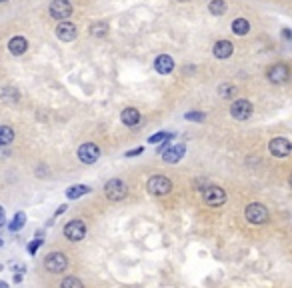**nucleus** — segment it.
I'll use <instances>...</instances> for the list:
<instances>
[{"mask_svg":"<svg viewBox=\"0 0 292 288\" xmlns=\"http://www.w3.org/2000/svg\"><path fill=\"white\" fill-rule=\"evenodd\" d=\"M56 36L62 40V42H72L76 38V26L68 20H62L58 26H56Z\"/></svg>","mask_w":292,"mask_h":288,"instance_id":"ddd939ff","label":"nucleus"},{"mask_svg":"<svg viewBox=\"0 0 292 288\" xmlns=\"http://www.w3.org/2000/svg\"><path fill=\"white\" fill-rule=\"evenodd\" d=\"M44 266H46L48 272L60 274V272H64V270H66L68 258H66V254H62V252H50V254L46 256V260H44Z\"/></svg>","mask_w":292,"mask_h":288,"instance_id":"39448f33","label":"nucleus"},{"mask_svg":"<svg viewBox=\"0 0 292 288\" xmlns=\"http://www.w3.org/2000/svg\"><path fill=\"white\" fill-rule=\"evenodd\" d=\"M172 138H174V134H170V132H158V134H152L148 142L154 144V142H164V140H172Z\"/></svg>","mask_w":292,"mask_h":288,"instance_id":"a878e982","label":"nucleus"},{"mask_svg":"<svg viewBox=\"0 0 292 288\" xmlns=\"http://www.w3.org/2000/svg\"><path fill=\"white\" fill-rule=\"evenodd\" d=\"M26 48H28V42H26V38H22V36H14V38H10V42H8V50H10V54H14V56L24 54Z\"/></svg>","mask_w":292,"mask_h":288,"instance_id":"dca6fc26","label":"nucleus"},{"mask_svg":"<svg viewBox=\"0 0 292 288\" xmlns=\"http://www.w3.org/2000/svg\"><path fill=\"white\" fill-rule=\"evenodd\" d=\"M12 140H14V132H12V128H10V126H2V128H0V144H2V146H8Z\"/></svg>","mask_w":292,"mask_h":288,"instance_id":"412c9836","label":"nucleus"},{"mask_svg":"<svg viewBox=\"0 0 292 288\" xmlns=\"http://www.w3.org/2000/svg\"><path fill=\"white\" fill-rule=\"evenodd\" d=\"M24 222H26V214L24 212H18L14 218H12V222H10V230L12 232H16V230H20L22 226H24Z\"/></svg>","mask_w":292,"mask_h":288,"instance_id":"b1692460","label":"nucleus"},{"mask_svg":"<svg viewBox=\"0 0 292 288\" xmlns=\"http://www.w3.org/2000/svg\"><path fill=\"white\" fill-rule=\"evenodd\" d=\"M212 52H214L216 58L224 60V58H228V56L234 52V46H232L230 40H218V42L214 44V48H212Z\"/></svg>","mask_w":292,"mask_h":288,"instance_id":"2eb2a0df","label":"nucleus"},{"mask_svg":"<svg viewBox=\"0 0 292 288\" xmlns=\"http://www.w3.org/2000/svg\"><path fill=\"white\" fill-rule=\"evenodd\" d=\"M154 68H156L158 74H170V72L174 70V60H172V56L160 54V56L154 60Z\"/></svg>","mask_w":292,"mask_h":288,"instance_id":"4468645a","label":"nucleus"},{"mask_svg":"<svg viewBox=\"0 0 292 288\" xmlns=\"http://www.w3.org/2000/svg\"><path fill=\"white\" fill-rule=\"evenodd\" d=\"M186 120H196V122H202L204 120V114L198 112V110H190L186 112Z\"/></svg>","mask_w":292,"mask_h":288,"instance_id":"bb28decb","label":"nucleus"},{"mask_svg":"<svg viewBox=\"0 0 292 288\" xmlns=\"http://www.w3.org/2000/svg\"><path fill=\"white\" fill-rule=\"evenodd\" d=\"M104 194H106V198L112 200V202L122 200V198L128 194V186H126V182L120 180V178H112V180H108V182L104 184Z\"/></svg>","mask_w":292,"mask_h":288,"instance_id":"f03ea898","label":"nucleus"},{"mask_svg":"<svg viewBox=\"0 0 292 288\" xmlns=\"http://www.w3.org/2000/svg\"><path fill=\"white\" fill-rule=\"evenodd\" d=\"M66 208H68L66 204H62V206H58V210H56V216H60L62 212H66Z\"/></svg>","mask_w":292,"mask_h":288,"instance_id":"c756f323","label":"nucleus"},{"mask_svg":"<svg viewBox=\"0 0 292 288\" xmlns=\"http://www.w3.org/2000/svg\"><path fill=\"white\" fill-rule=\"evenodd\" d=\"M268 150H270V154H272V156L282 158V156H288V154H290L292 142L286 140V138H280V136H278V138H272L270 144H268Z\"/></svg>","mask_w":292,"mask_h":288,"instance_id":"f8f14e48","label":"nucleus"},{"mask_svg":"<svg viewBox=\"0 0 292 288\" xmlns=\"http://www.w3.org/2000/svg\"><path fill=\"white\" fill-rule=\"evenodd\" d=\"M252 112H254L252 104L248 102V100H244V98L234 100L232 106H230V114H232L234 120H246V118L252 116Z\"/></svg>","mask_w":292,"mask_h":288,"instance_id":"0eeeda50","label":"nucleus"},{"mask_svg":"<svg viewBox=\"0 0 292 288\" xmlns=\"http://www.w3.org/2000/svg\"><path fill=\"white\" fill-rule=\"evenodd\" d=\"M218 94L222 98H234V96H238V88L232 86V84H222V86L218 88Z\"/></svg>","mask_w":292,"mask_h":288,"instance_id":"4be33fe9","label":"nucleus"},{"mask_svg":"<svg viewBox=\"0 0 292 288\" xmlns=\"http://www.w3.org/2000/svg\"><path fill=\"white\" fill-rule=\"evenodd\" d=\"M106 32H108V24L106 22H96V24H92L90 26V34L92 36H106Z\"/></svg>","mask_w":292,"mask_h":288,"instance_id":"5701e85b","label":"nucleus"},{"mask_svg":"<svg viewBox=\"0 0 292 288\" xmlns=\"http://www.w3.org/2000/svg\"><path fill=\"white\" fill-rule=\"evenodd\" d=\"M0 288H8V284L6 282H0Z\"/></svg>","mask_w":292,"mask_h":288,"instance_id":"2f4dec72","label":"nucleus"},{"mask_svg":"<svg viewBox=\"0 0 292 288\" xmlns=\"http://www.w3.org/2000/svg\"><path fill=\"white\" fill-rule=\"evenodd\" d=\"M288 182H290V188H292V174H290V180H288Z\"/></svg>","mask_w":292,"mask_h":288,"instance_id":"473e14b6","label":"nucleus"},{"mask_svg":"<svg viewBox=\"0 0 292 288\" xmlns=\"http://www.w3.org/2000/svg\"><path fill=\"white\" fill-rule=\"evenodd\" d=\"M60 288H84L82 286V282H80L78 278H74V276H66L62 282H60Z\"/></svg>","mask_w":292,"mask_h":288,"instance_id":"393cba45","label":"nucleus"},{"mask_svg":"<svg viewBox=\"0 0 292 288\" xmlns=\"http://www.w3.org/2000/svg\"><path fill=\"white\" fill-rule=\"evenodd\" d=\"M248 30H250V24H248L246 18H236L232 22V32H234V34H238V36H246Z\"/></svg>","mask_w":292,"mask_h":288,"instance_id":"a211bd4d","label":"nucleus"},{"mask_svg":"<svg viewBox=\"0 0 292 288\" xmlns=\"http://www.w3.org/2000/svg\"><path fill=\"white\" fill-rule=\"evenodd\" d=\"M88 192H90V186L76 184V186H70V188L66 190V196H68L70 200H74V198H80V196H84V194H88Z\"/></svg>","mask_w":292,"mask_h":288,"instance_id":"6ab92c4d","label":"nucleus"},{"mask_svg":"<svg viewBox=\"0 0 292 288\" xmlns=\"http://www.w3.org/2000/svg\"><path fill=\"white\" fill-rule=\"evenodd\" d=\"M208 12L212 16H222L226 12V2H224V0H210Z\"/></svg>","mask_w":292,"mask_h":288,"instance_id":"aec40b11","label":"nucleus"},{"mask_svg":"<svg viewBox=\"0 0 292 288\" xmlns=\"http://www.w3.org/2000/svg\"><path fill=\"white\" fill-rule=\"evenodd\" d=\"M98 156H100V148L94 142H86V144H82L78 148V158L84 164H94L96 160H98Z\"/></svg>","mask_w":292,"mask_h":288,"instance_id":"9d476101","label":"nucleus"},{"mask_svg":"<svg viewBox=\"0 0 292 288\" xmlns=\"http://www.w3.org/2000/svg\"><path fill=\"white\" fill-rule=\"evenodd\" d=\"M86 234V224L82 220H70V222L64 226V236L70 240V242H80Z\"/></svg>","mask_w":292,"mask_h":288,"instance_id":"423d86ee","label":"nucleus"},{"mask_svg":"<svg viewBox=\"0 0 292 288\" xmlns=\"http://www.w3.org/2000/svg\"><path fill=\"white\" fill-rule=\"evenodd\" d=\"M142 150H144L142 146H140V148H134V150H128V152H126V158H132V156H138V154H140V152H142Z\"/></svg>","mask_w":292,"mask_h":288,"instance_id":"c85d7f7f","label":"nucleus"},{"mask_svg":"<svg viewBox=\"0 0 292 288\" xmlns=\"http://www.w3.org/2000/svg\"><path fill=\"white\" fill-rule=\"evenodd\" d=\"M146 190L154 196H164L168 192H172V182L162 176V174H156V176H150L148 182H146Z\"/></svg>","mask_w":292,"mask_h":288,"instance_id":"f257e3e1","label":"nucleus"},{"mask_svg":"<svg viewBox=\"0 0 292 288\" xmlns=\"http://www.w3.org/2000/svg\"><path fill=\"white\" fill-rule=\"evenodd\" d=\"M244 216L250 224H264L266 220H268V208L264 204H260V202H252V204L246 206L244 210Z\"/></svg>","mask_w":292,"mask_h":288,"instance_id":"7ed1b4c3","label":"nucleus"},{"mask_svg":"<svg viewBox=\"0 0 292 288\" xmlns=\"http://www.w3.org/2000/svg\"><path fill=\"white\" fill-rule=\"evenodd\" d=\"M202 198H204L206 204H210V206H222L228 196H226L224 188H220V186H216V184H208L206 188L202 190Z\"/></svg>","mask_w":292,"mask_h":288,"instance_id":"20e7f679","label":"nucleus"},{"mask_svg":"<svg viewBox=\"0 0 292 288\" xmlns=\"http://www.w3.org/2000/svg\"><path fill=\"white\" fill-rule=\"evenodd\" d=\"M120 120H122V124H126V126H136V124L140 122V112H138L136 108H124V110L120 112Z\"/></svg>","mask_w":292,"mask_h":288,"instance_id":"f3484780","label":"nucleus"},{"mask_svg":"<svg viewBox=\"0 0 292 288\" xmlns=\"http://www.w3.org/2000/svg\"><path fill=\"white\" fill-rule=\"evenodd\" d=\"M182 2H186V0H182Z\"/></svg>","mask_w":292,"mask_h":288,"instance_id":"f704fd0d","label":"nucleus"},{"mask_svg":"<svg viewBox=\"0 0 292 288\" xmlns=\"http://www.w3.org/2000/svg\"><path fill=\"white\" fill-rule=\"evenodd\" d=\"M266 76L272 84H284L290 80V70H288L286 64H272L266 72Z\"/></svg>","mask_w":292,"mask_h":288,"instance_id":"1a4fd4ad","label":"nucleus"},{"mask_svg":"<svg viewBox=\"0 0 292 288\" xmlns=\"http://www.w3.org/2000/svg\"><path fill=\"white\" fill-rule=\"evenodd\" d=\"M72 14V4L68 0H52L50 4V16L56 20H68V16Z\"/></svg>","mask_w":292,"mask_h":288,"instance_id":"6e6552de","label":"nucleus"},{"mask_svg":"<svg viewBox=\"0 0 292 288\" xmlns=\"http://www.w3.org/2000/svg\"><path fill=\"white\" fill-rule=\"evenodd\" d=\"M2 2H8V0H2Z\"/></svg>","mask_w":292,"mask_h":288,"instance_id":"72a5a7b5","label":"nucleus"},{"mask_svg":"<svg viewBox=\"0 0 292 288\" xmlns=\"http://www.w3.org/2000/svg\"><path fill=\"white\" fill-rule=\"evenodd\" d=\"M40 244H42V240H40V236H38V240H34V242L28 246V252H30V254H34V252L40 248Z\"/></svg>","mask_w":292,"mask_h":288,"instance_id":"cd10ccee","label":"nucleus"},{"mask_svg":"<svg viewBox=\"0 0 292 288\" xmlns=\"http://www.w3.org/2000/svg\"><path fill=\"white\" fill-rule=\"evenodd\" d=\"M184 152H186V144H182V142L170 144L164 152H162V160H164L166 164H176V162H180V160H182Z\"/></svg>","mask_w":292,"mask_h":288,"instance_id":"9b49d317","label":"nucleus"},{"mask_svg":"<svg viewBox=\"0 0 292 288\" xmlns=\"http://www.w3.org/2000/svg\"><path fill=\"white\" fill-rule=\"evenodd\" d=\"M282 36H284V38H288V40H290V38H292V32H290V30H288V28H286V30H282Z\"/></svg>","mask_w":292,"mask_h":288,"instance_id":"7c9ffc66","label":"nucleus"}]
</instances>
